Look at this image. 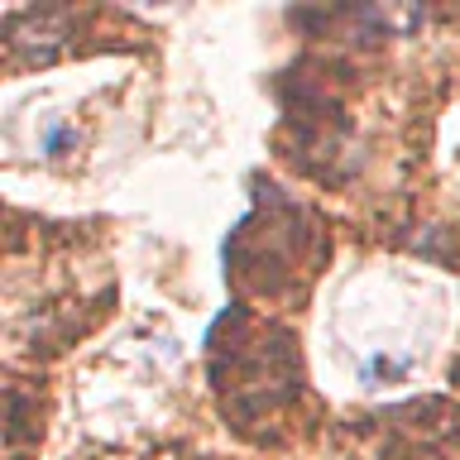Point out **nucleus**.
<instances>
[{
	"label": "nucleus",
	"mask_w": 460,
	"mask_h": 460,
	"mask_svg": "<svg viewBox=\"0 0 460 460\" xmlns=\"http://www.w3.org/2000/svg\"><path fill=\"white\" fill-rule=\"evenodd\" d=\"M72 144H77V129H72V125H49V129H43V154H49V158H58L63 149H72Z\"/></svg>",
	"instance_id": "obj_1"
},
{
	"label": "nucleus",
	"mask_w": 460,
	"mask_h": 460,
	"mask_svg": "<svg viewBox=\"0 0 460 460\" xmlns=\"http://www.w3.org/2000/svg\"><path fill=\"white\" fill-rule=\"evenodd\" d=\"M402 369H408V359H369V365H365V379H379V374H384V379H394V374H402Z\"/></svg>",
	"instance_id": "obj_2"
}]
</instances>
